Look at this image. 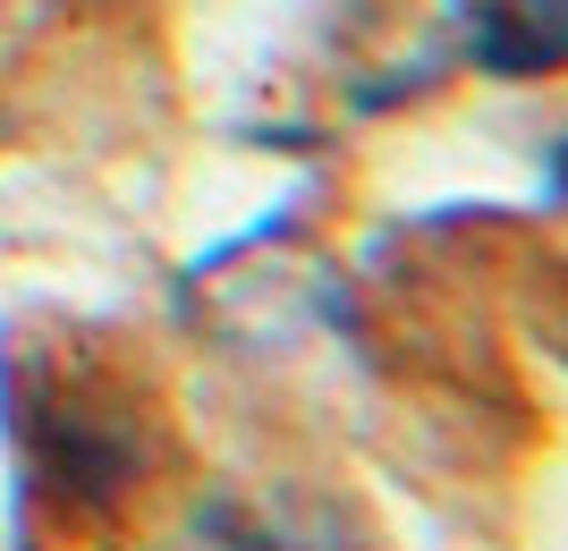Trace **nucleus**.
Returning a JSON list of instances; mask_svg holds the SVG:
<instances>
[{"instance_id": "1", "label": "nucleus", "mask_w": 568, "mask_h": 551, "mask_svg": "<svg viewBox=\"0 0 568 551\" xmlns=\"http://www.w3.org/2000/svg\"><path fill=\"white\" fill-rule=\"evenodd\" d=\"M18 425H26V483H51L77 509H111V501L136 492L144 441H136V416L119 408V399L43 382Z\"/></svg>"}, {"instance_id": "2", "label": "nucleus", "mask_w": 568, "mask_h": 551, "mask_svg": "<svg viewBox=\"0 0 568 551\" xmlns=\"http://www.w3.org/2000/svg\"><path fill=\"white\" fill-rule=\"evenodd\" d=\"M467 60L484 76H560L568 69V0H467Z\"/></svg>"}, {"instance_id": "3", "label": "nucleus", "mask_w": 568, "mask_h": 551, "mask_svg": "<svg viewBox=\"0 0 568 551\" xmlns=\"http://www.w3.org/2000/svg\"><path fill=\"white\" fill-rule=\"evenodd\" d=\"M551 178H560V187H568V153H560V162H551Z\"/></svg>"}]
</instances>
